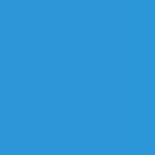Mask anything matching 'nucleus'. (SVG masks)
<instances>
[]
</instances>
